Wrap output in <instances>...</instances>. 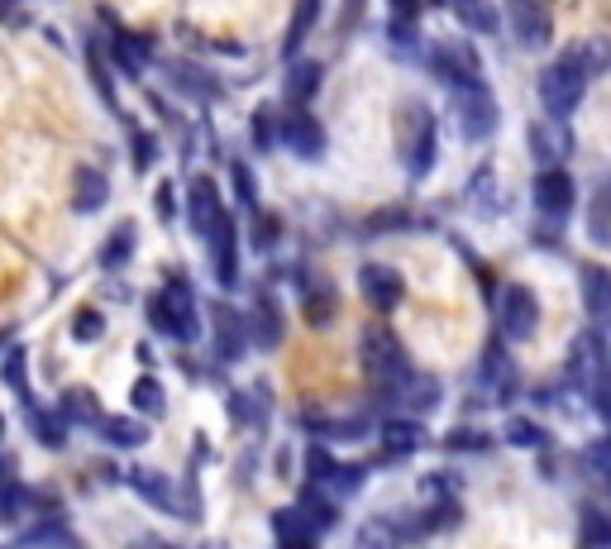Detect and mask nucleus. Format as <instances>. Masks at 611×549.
Instances as JSON below:
<instances>
[{"label":"nucleus","mask_w":611,"mask_h":549,"mask_svg":"<svg viewBox=\"0 0 611 549\" xmlns=\"http://www.w3.org/2000/svg\"><path fill=\"white\" fill-rule=\"evenodd\" d=\"M149 320H153V330H158V335L181 339V344L201 335L197 302H191V292H187V287H163V292L149 302Z\"/></svg>","instance_id":"obj_2"},{"label":"nucleus","mask_w":611,"mask_h":549,"mask_svg":"<svg viewBox=\"0 0 611 549\" xmlns=\"http://www.w3.org/2000/svg\"><path fill=\"white\" fill-rule=\"evenodd\" d=\"M187 215H191V230H197L201 240L220 225V220H225V206H220V191H215V182H211V177H191Z\"/></svg>","instance_id":"obj_13"},{"label":"nucleus","mask_w":611,"mask_h":549,"mask_svg":"<svg viewBox=\"0 0 611 549\" xmlns=\"http://www.w3.org/2000/svg\"><path fill=\"white\" fill-rule=\"evenodd\" d=\"M139 549H158V545H139Z\"/></svg>","instance_id":"obj_47"},{"label":"nucleus","mask_w":611,"mask_h":549,"mask_svg":"<svg viewBox=\"0 0 611 549\" xmlns=\"http://www.w3.org/2000/svg\"><path fill=\"white\" fill-rule=\"evenodd\" d=\"M439 5H449L459 24H468L473 34H497V5H487V0H439Z\"/></svg>","instance_id":"obj_21"},{"label":"nucleus","mask_w":611,"mask_h":549,"mask_svg":"<svg viewBox=\"0 0 611 549\" xmlns=\"http://www.w3.org/2000/svg\"><path fill=\"white\" fill-rule=\"evenodd\" d=\"M325 488H330V492H344V497H354L359 492V482H363V468L359 464H330V468H325Z\"/></svg>","instance_id":"obj_34"},{"label":"nucleus","mask_w":611,"mask_h":549,"mask_svg":"<svg viewBox=\"0 0 611 549\" xmlns=\"http://www.w3.org/2000/svg\"><path fill=\"white\" fill-rule=\"evenodd\" d=\"M30 425H34V435L48 444V449H62V440H68V425L58 421V416H48L44 407H34L30 401Z\"/></svg>","instance_id":"obj_32"},{"label":"nucleus","mask_w":611,"mask_h":549,"mask_svg":"<svg viewBox=\"0 0 611 549\" xmlns=\"http://www.w3.org/2000/svg\"><path fill=\"white\" fill-rule=\"evenodd\" d=\"M431 62H435V72L445 77L454 91L483 82V72H478V54L468 44H459V38H445V44H435L431 48Z\"/></svg>","instance_id":"obj_9"},{"label":"nucleus","mask_w":611,"mask_h":549,"mask_svg":"<svg viewBox=\"0 0 611 549\" xmlns=\"http://www.w3.org/2000/svg\"><path fill=\"white\" fill-rule=\"evenodd\" d=\"M101 435L110 444H120V449H139V444L149 440V430L139 421H129V416H106V421H101Z\"/></svg>","instance_id":"obj_28"},{"label":"nucleus","mask_w":611,"mask_h":549,"mask_svg":"<svg viewBox=\"0 0 611 549\" xmlns=\"http://www.w3.org/2000/svg\"><path fill=\"white\" fill-rule=\"evenodd\" d=\"M129 401H134V411H144V416H163L167 411V397H163V387L153 383V377H139V383L129 387Z\"/></svg>","instance_id":"obj_31"},{"label":"nucleus","mask_w":611,"mask_h":549,"mask_svg":"<svg viewBox=\"0 0 611 549\" xmlns=\"http://www.w3.org/2000/svg\"><path fill=\"white\" fill-rule=\"evenodd\" d=\"M316 15H320V0H296L292 10V30H287V44H282V54L296 58V48H302V38L316 30Z\"/></svg>","instance_id":"obj_27"},{"label":"nucleus","mask_w":611,"mask_h":549,"mask_svg":"<svg viewBox=\"0 0 611 549\" xmlns=\"http://www.w3.org/2000/svg\"><path fill=\"white\" fill-rule=\"evenodd\" d=\"M359 292H363V302H368L373 311H397L401 306V296H407V282H401V272L392 264H363L359 268Z\"/></svg>","instance_id":"obj_8"},{"label":"nucleus","mask_w":611,"mask_h":549,"mask_svg":"<svg viewBox=\"0 0 611 549\" xmlns=\"http://www.w3.org/2000/svg\"><path fill=\"white\" fill-rule=\"evenodd\" d=\"M583 91H588V82H583L578 72H568L564 62H554V68L540 72V101H544V110H550V120L574 115L578 101H583Z\"/></svg>","instance_id":"obj_6"},{"label":"nucleus","mask_w":611,"mask_h":549,"mask_svg":"<svg viewBox=\"0 0 611 549\" xmlns=\"http://www.w3.org/2000/svg\"><path fill=\"white\" fill-rule=\"evenodd\" d=\"M110 48H115V62H120V72L139 77V72L149 68V44H144V38H134V34H115V38H110Z\"/></svg>","instance_id":"obj_25"},{"label":"nucleus","mask_w":611,"mask_h":549,"mask_svg":"<svg viewBox=\"0 0 611 549\" xmlns=\"http://www.w3.org/2000/svg\"><path fill=\"white\" fill-rule=\"evenodd\" d=\"M502 24L512 30V38L521 48H550V38H554V15L544 0H506Z\"/></svg>","instance_id":"obj_4"},{"label":"nucleus","mask_w":611,"mask_h":549,"mask_svg":"<svg viewBox=\"0 0 611 549\" xmlns=\"http://www.w3.org/2000/svg\"><path fill=\"white\" fill-rule=\"evenodd\" d=\"M564 62L568 72H578L583 82H588V77H597V72H607L611 68V44L607 38H583V44H574V48H564Z\"/></svg>","instance_id":"obj_14"},{"label":"nucleus","mask_w":611,"mask_h":549,"mask_svg":"<svg viewBox=\"0 0 611 549\" xmlns=\"http://www.w3.org/2000/svg\"><path fill=\"white\" fill-rule=\"evenodd\" d=\"M583 306H588L592 320L611 325V268L583 264Z\"/></svg>","instance_id":"obj_15"},{"label":"nucleus","mask_w":611,"mask_h":549,"mask_svg":"<svg viewBox=\"0 0 611 549\" xmlns=\"http://www.w3.org/2000/svg\"><path fill=\"white\" fill-rule=\"evenodd\" d=\"M24 363H30V354H24V349H10L5 354V387H15V392L30 397V373H24Z\"/></svg>","instance_id":"obj_38"},{"label":"nucleus","mask_w":611,"mask_h":549,"mask_svg":"<svg viewBox=\"0 0 611 549\" xmlns=\"http://www.w3.org/2000/svg\"><path fill=\"white\" fill-rule=\"evenodd\" d=\"M588 459H592L597 468H602V474H611V440H597V444H592V454H588Z\"/></svg>","instance_id":"obj_41"},{"label":"nucleus","mask_w":611,"mask_h":549,"mask_svg":"<svg viewBox=\"0 0 611 549\" xmlns=\"http://www.w3.org/2000/svg\"><path fill=\"white\" fill-rule=\"evenodd\" d=\"M392 397L401 401L407 411H415V416H425V411H435V401H439V383L435 377H421V373H411L407 383H401Z\"/></svg>","instance_id":"obj_20"},{"label":"nucleus","mask_w":611,"mask_h":549,"mask_svg":"<svg viewBox=\"0 0 611 549\" xmlns=\"http://www.w3.org/2000/svg\"><path fill=\"white\" fill-rule=\"evenodd\" d=\"M530 153H536V163L544 167H559L574 153V129L564 120H536L530 125Z\"/></svg>","instance_id":"obj_10"},{"label":"nucleus","mask_w":611,"mask_h":549,"mask_svg":"<svg viewBox=\"0 0 611 549\" xmlns=\"http://www.w3.org/2000/svg\"><path fill=\"white\" fill-rule=\"evenodd\" d=\"M330 316H334V292H330V282H320L316 292H306V320L330 325Z\"/></svg>","instance_id":"obj_36"},{"label":"nucleus","mask_w":611,"mask_h":549,"mask_svg":"<svg viewBox=\"0 0 611 549\" xmlns=\"http://www.w3.org/2000/svg\"><path fill=\"white\" fill-rule=\"evenodd\" d=\"M588 234H592V244H607V240H611V177H607L602 187H597V196H592Z\"/></svg>","instance_id":"obj_29"},{"label":"nucleus","mask_w":611,"mask_h":549,"mask_svg":"<svg viewBox=\"0 0 611 549\" xmlns=\"http://www.w3.org/2000/svg\"><path fill=\"white\" fill-rule=\"evenodd\" d=\"M383 444H392V454H411L425 444L421 421H383Z\"/></svg>","instance_id":"obj_26"},{"label":"nucleus","mask_w":611,"mask_h":549,"mask_svg":"<svg viewBox=\"0 0 611 549\" xmlns=\"http://www.w3.org/2000/svg\"><path fill=\"white\" fill-rule=\"evenodd\" d=\"M359 359H363V373H368L383 392H397V387L411 377L407 349H401V339H397L392 330H383V325L363 330V339H359Z\"/></svg>","instance_id":"obj_1"},{"label":"nucleus","mask_w":611,"mask_h":549,"mask_svg":"<svg viewBox=\"0 0 611 549\" xmlns=\"http://www.w3.org/2000/svg\"><path fill=\"white\" fill-rule=\"evenodd\" d=\"M506 444H516V449H540V444H550V435H544L536 421H521V416H516V421L506 425Z\"/></svg>","instance_id":"obj_35"},{"label":"nucleus","mask_w":611,"mask_h":549,"mask_svg":"<svg viewBox=\"0 0 611 549\" xmlns=\"http://www.w3.org/2000/svg\"><path fill=\"white\" fill-rule=\"evenodd\" d=\"M20 10H15V0H0V20H15Z\"/></svg>","instance_id":"obj_46"},{"label":"nucleus","mask_w":611,"mask_h":549,"mask_svg":"<svg viewBox=\"0 0 611 549\" xmlns=\"http://www.w3.org/2000/svg\"><path fill=\"white\" fill-rule=\"evenodd\" d=\"M244 330H254V339L263 349H278L282 344V316H278V302L272 296H258L254 302V316L244 320Z\"/></svg>","instance_id":"obj_19"},{"label":"nucleus","mask_w":611,"mask_h":549,"mask_svg":"<svg viewBox=\"0 0 611 549\" xmlns=\"http://www.w3.org/2000/svg\"><path fill=\"white\" fill-rule=\"evenodd\" d=\"M454 120H459V135L463 139H473V143H483L497 135V101H492V91L478 82V86H459L454 91Z\"/></svg>","instance_id":"obj_3"},{"label":"nucleus","mask_w":611,"mask_h":549,"mask_svg":"<svg viewBox=\"0 0 611 549\" xmlns=\"http://www.w3.org/2000/svg\"><path fill=\"white\" fill-rule=\"evenodd\" d=\"M359 545H363V549H397V545H401V530H397V521H383V516H373L368 526H363Z\"/></svg>","instance_id":"obj_33"},{"label":"nucleus","mask_w":611,"mask_h":549,"mask_svg":"<svg viewBox=\"0 0 611 549\" xmlns=\"http://www.w3.org/2000/svg\"><path fill=\"white\" fill-rule=\"evenodd\" d=\"M497 320H502V335L506 339H536L540 330V302H536V292L521 282H512V287H502V296H497Z\"/></svg>","instance_id":"obj_5"},{"label":"nucleus","mask_w":611,"mask_h":549,"mask_svg":"<svg viewBox=\"0 0 611 549\" xmlns=\"http://www.w3.org/2000/svg\"><path fill=\"white\" fill-rule=\"evenodd\" d=\"M134 240H139L134 225H120V230H115L110 240H106V248H101V268H125L129 254H134Z\"/></svg>","instance_id":"obj_30"},{"label":"nucleus","mask_w":611,"mask_h":549,"mask_svg":"<svg viewBox=\"0 0 611 549\" xmlns=\"http://www.w3.org/2000/svg\"><path fill=\"white\" fill-rule=\"evenodd\" d=\"M205 244H211V258H215V278L220 282H234V272H239V248H234V220L225 215L220 225L205 234Z\"/></svg>","instance_id":"obj_17"},{"label":"nucleus","mask_w":611,"mask_h":549,"mask_svg":"<svg viewBox=\"0 0 611 549\" xmlns=\"http://www.w3.org/2000/svg\"><path fill=\"white\" fill-rule=\"evenodd\" d=\"M24 512H30V492H24L20 482H5V488H0V516H5V521H20Z\"/></svg>","instance_id":"obj_37"},{"label":"nucleus","mask_w":611,"mask_h":549,"mask_svg":"<svg viewBox=\"0 0 611 549\" xmlns=\"http://www.w3.org/2000/svg\"><path fill=\"white\" fill-rule=\"evenodd\" d=\"M320 77H325L320 62H310V58H296L292 62V68H287V101H292V110H306V101L316 96Z\"/></svg>","instance_id":"obj_18"},{"label":"nucleus","mask_w":611,"mask_h":549,"mask_svg":"<svg viewBox=\"0 0 611 549\" xmlns=\"http://www.w3.org/2000/svg\"><path fill=\"white\" fill-rule=\"evenodd\" d=\"M254 135H258V149H268V143H272V120H268V115H258V120H254Z\"/></svg>","instance_id":"obj_44"},{"label":"nucleus","mask_w":611,"mask_h":549,"mask_svg":"<svg viewBox=\"0 0 611 549\" xmlns=\"http://www.w3.org/2000/svg\"><path fill=\"white\" fill-rule=\"evenodd\" d=\"M158 211H163L167 220H173V191H158Z\"/></svg>","instance_id":"obj_45"},{"label":"nucleus","mask_w":611,"mask_h":549,"mask_svg":"<svg viewBox=\"0 0 611 549\" xmlns=\"http://www.w3.org/2000/svg\"><path fill=\"white\" fill-rule=\"evenodd\" d=\"M134 163H139V167L153 163V143H149V135H134Z\"/></svg>","instance_id":"obj_43"},{"label":"nucleus","mask_w":611,"mask_h":549,"mask_svg":"<svg viewBox=\"0 0 611 549\" xmlns=\"http://www.w3.org/2000/svg\"><path fill=\"white\" fill-rule=\"evenodd\" d=\"M536 206L550 220H564L568 211H574V177H568L564 167H544V173L536 177Z\"/></svg>","instance_id":"obj_12"},{"label":"nucleus","mask_w":611,"mask_h":549,"mask_svg":"<svg viewBox=\"0 0 611 549\" xmlns=\"http://www.w3.org/2000/svg\"><path fill=\"white\" fill-rule=\"evenodd\" d=\"M401 159L415 177L435 163V120L425 110H407L401 115Z\"/></svg>","instance_id":"obj_7"},{"label":"nucleus","mask_w":611,"mask_h":549,"mask_svg":"<svg viewBox=\"0 0 611 549\" xmlns=\"http://www.w3.org/2000/svg\"><path fill=\"white\" fill-rule=\"evenodd\" d=\"M72 335L82 339V344H91V339H101L106 335V320H101V311H77V320H72Z\"/></svg>","instance_id":"obj_39"},{"label":"nucleus","mask_w":611,"mask_h":549,"mask_svg":"<svg viewBox=\"0 0 611 549\" xmlns=\"http://www.w3.org/2000/svg\"><path fill=\"white\" fill-rule=\"evenodd\" d=\"M449 444H454V449H483V435H473V430H463V435H459V430H454V435H449Z\"/></svg>","instance_id":"obj_42"},{"label":"nucleus","mask_w":611,"mask_h":549,"mask_svg":"<svg viewBox=\"0 0 611 549\" xmlns=\"http://www.w3.org/2000/svg\"><path fill=\"white\" fill-rule=\"evenodd\" d=\"M583 535H588V545H611V521L597 506H588L583 512Z\"/></svg>","instance_id":"obj_40"},{"label":"nucleus","mask_w":611,"mask_h":549,"mask_svg":"<svg viewBox=\"0 0 611 549\" xmlns=\"http://www.w3.org/2000/svg\"><path fill=\"white\" fill-rule=\"evenodd\" d=\"M129 488H134L139 497H144V502L163 506V512H173V506H177L173 482H167L163 474H153V468H134V474H129Z\"/></svg>","instance_id":"obj_23"},{"label":"nucleus","mask_w":611,"mask_h":549,"mask_svg":"<svg viewBox=\"0 0 611 549\" xmlns=\"http://www.w3.org/2000/svg\"><path fill=\"white\" fill-rule=\"evenodd\" d=\"M62 416L77 425H101L106 416H101V397L96 392H86V387H72L68 397H62Z\"/></svg>","instance_id":"obj_24"},{"label":"nucleus","mask_w":611,"mask_h":549,"mask_svg":"<svg viewBox=\"0 0 611 549\" xmlns=\"http://www.w3.org/2000/svg\"><path fill=\"white\" fill-rule=\"evenodd\" d=\"M244 320L234 316L230 306H215V349H220V359H239L244 354Z\"/></svg>","instance_id":"obj_22"},{"label":"nucleus","mask_w":611,"mask_h":549,"mask_svg":"<svg viewBox=\"0 0 611 549\" xmlns=\"http://www.w3.org/2000/svg\"><path fill=\"white\" fill-rule=\"evenodd\" d=\"M106 201H110L106 173H96V167H82V173H77V182H72V211L77 215H96Z\"/></svg>","instance_id":"obj_16"},{"label":"nucleus","mask_w":611,"mask_h":549,"mask_svg":"<svg viewBox=\"0 0 611 549\" xmlns=\"http://www.w3.org/2000/svg\"><path fill=\"white\" fill-rule=\"evenodd\" d=\"M278 135L296 159H320L325 153V129H320L316 115H306V110H287V120H282Z\"/></svg>","instance_id":"obj_11"}]
</instances>
